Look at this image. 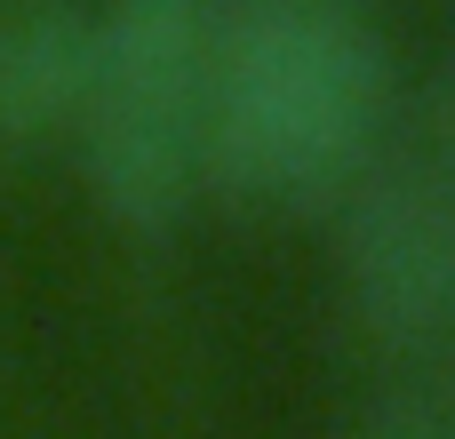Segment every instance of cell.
Wrapping results in <instances>:
<instances>
[{
    "instance_id": "obj_5",
    "label": "cell",
    "mask_w": 455,
    "mask_h": 439,
    "mask_svg": "<svg viewBox=\"0 0 455 439\" xmlns=\"http://www.w3.org/2000/svg\"><path fill=\"white\" fill-rule=\"evenodd\" d=\"M360 439H455V344L440 360H424L416 384H400Z\"/></svg>"
},
{
    "instance_id": "obj_1",
    "label": "cell",
    "mask_w": 455,
    "mask_h": 439,
    "mask_svg": "<svg viewBox=\"0 0 455 439\" xmlns=\"http://www.w3.org/2000/svg\"><path fill=\"white\" fill-rule=\"evenodd\" d=\"M392 64L352 0H224L208 184L248 208H320L376 168Z\"/></svg>"
},
{
    "instance_id": "obj_3",
    "label": "cell",
    "mask_w": 455,
    "mask_h": 439,
    "mask_svg": "<svg viewBox=\"0 0 455 439\" xmlns=\"http://www.w3.org/2000/svg\"><path fill=\"white\" fill-rule=\"evenodd\" d=\"M344 296L392 352L455 344V184L440 168H368L344 192Z\"/></svg>"
},
{
    "instance_id": "obj_4",
    "label": "cell",
    "mask_w": 455,
    "mask_h": 439,
    "mask_svg": "<svg viewBox=\"0 0 455 439\" xmlns=\"http://www.w3.org/2000/svg\"><path fill=\"white\" fill-rule=\"evenodd\" d=\"M96 56V8L80 0H8L0 8V144H48L80 128Z\"/></svg>"
},
{
    "instance_id": "obj_6",
    "label": "cell",
    "mask_w": 455,
    "mask_h": 439,
    "mask_svg": "<svg viewBox=\"0 0 455 439\" xmlns=\"http://www.w3.org/2000/svg\"><path fill=\"white\" fill-rule=\"evenodd\" d=\"M432 168H440V176L455 184V88L440 96V144H432Z\"/></svg>"
},
{
    "instance_id": "obj_2",
    "label": "cell",
    "mask_w": 455,
    "mask_h": 439,
    "mask_svg": "<svg viewBox=\"0 0 455 439\" xmlns=\"http://www.w3.org/2000/svg\"><path fill=\"white\" fill-rule=\"evenodd\" d=\"M216 16L224 0H104L80 96V160L104 216L160 232L208 192V104H216Z\"/></svg>"
}]
</instances>
